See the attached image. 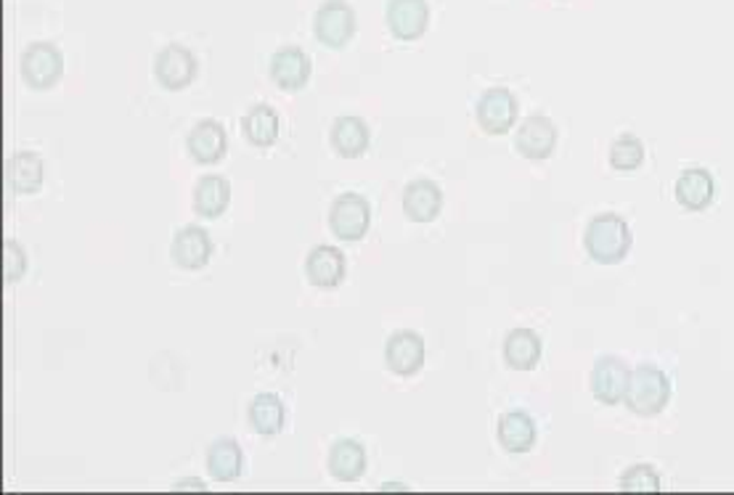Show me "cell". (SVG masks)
Masks as SVG:
<instances>
[{"instance_id": "6da1fadb", "label": "cell", "mask_w": 734, "mask_h": 495, "mask_svg": "<svg viewBox=\"0 0 734 495\" xmlns=\"http://www.w3.org/2000/svg\"><path fill=\"white\" fill-rule=\"evenodd\" d=\"M586 252L592 259L602 265H616L629 255L631 250V228L623 217L612 213H602L592 217L586 226V237H583Z\"/></svg>"}, {"instance_id": "7a4b0ae2", "label": "cell", "mask_w": 734, "mask_h": 495, "mask_svg": "<svg viewBox=\"0 0 734 495\" xmlns=\"http://www.w3.org/2000/svg\"><path fill=\"white\" fill-rule=\"evenodd\" d=\"M668 401H671V382H668V377L660 368L645 364L631 371L623 403L634 414L655 416L668 406Z\"/></svg>"}, {"instance_id": "3957f363", "label": "cell", "mask_w": 734, "mask_h": 495, "mask_svg": "<svg viewBox=\"0 0 734 495\" xmlns=\"http://www.w3.org/2000/svg\"><path fill=\"white\" fill-rule=\"evenodd\" d=\"M358 29L356 11L347 0H324L313 16V35L327 48H345Z\"/></svg>"}, {"instance_id": "277c9868", "label": "cell", "mask_w": 734, "mask_h": 495, "mask_svg": "<svg viewBox=\"0 0 734 495\" xmlns=\"http://www.w3.org/2000/svg\"><path fill=\"white\" fill-rule=\"evenodd\" d=\"M20 72L22 80L33 90L53 88L64 75V53L59 51V46L46 43V40L29 43L22 51Z\"/></svg>"}, {"instance_id": "5b68a950", "label": "cell", "mask_w": 734, "mask_h": 495, "mask_svg": "<svg viewBox=\"0 0 734 495\" xmlns=\"http://www.w3.org/2000/svg\"><path fill=\"white\" fill-rule=\"evenodd\" d=\"M371 204L356 191H345L329 207V228L337 239L360 241L369 233Z\"/></svg>"}, {"instance_id": "8992f818", "label": "cell", "mask_w": 734, "mask_h": 495, "mask_svg": "<svg viewBox=\"0 0 734 495\" xmlns=\"http://www.w3.org/2000/svg\"><path fill=\"white\" fill-rule=\"evenodd\" d=\"M517 114H520V104H517L515 93L509 88H489L478 101V117L480 130L489 136H504L515 128Z\"/></svg>"}, {"instance_id": "52a82bcc", "label": "cell", "mask_w": 734, "mask_h": 495, "mask_svg": "<svg viewBox=\"0 0 734 495\" xmlns=\"http://www.w3.org/2000/svg\"><path fill=\"white\" fill-rule=\"evenodd\" d=\"M197 77V56L180 43H167L154 56V80L165 90H184Z\"/></svg>"}, {"instance_id": "ba28073f", "label": "cell", "mask_w": 734, "mask_h": 495, "mask_svg": "<svg viewBox=\"0 0 734 495\" xmlns=\"http://www.w3.org/2000/svg\"><path fill=\"white\" fill-rule=\"evenodd\" d=\"M313 64L308 59V53L298 46H281L279 51L270 56L268 64V75L274 80V86H279L287 93H298L308 86L311 80Z\"/></svg>"}, {"instance_id": "9c48e42d", "label": "cell", "mask_w": 734, "mask_h": 495, "mask_svg": "<svg viewBox=\"0 0 734 495\" xmlns=\"http://www.w3.org/2000/svg\"><path fill=\"white\" fill-rule=\"evenodd\" d=\"M384 22H388V29L393 33L395 40L414 43L427 33L430 5H427V0H390L388 11H384Z\"/></svg>"}, {"instance_id": "30bf717a", "label": "cell", "mask_w": 734, "mask_h": 495, "mask_svg": "<svg viewBox=\"0 0 734 495\" xmlns=\"http://www.w3.org/2000/svg\"><path fill=\"white\" fill-rule=\"evenodd\" d=\"M384 360L395 377H417L425 366V340L417 331H395L384 345Z\"/></svg>"}, {"instance_id": "8fae6325", "label": "cell", "mask_w": 734, "mask_h": 495, "mask_svg": "<svg viewBox=\"0 0 734 495\" xmlns=\"http://www.w3.org/2000/svg\"><path fill=\"white\" fill-rule=\"evenodd\" d=\"M557 147V128L549 117L544 114H531L522 119L520 130L515 136V149L520 151L526 160L541 162L549 160L552 151Z\"/></svg>"}, {"instance_id": "7c38bea8", "label": "cell", "mask_w": 734, "mask_h": 495, "mask_svg": "<svg viewBox=\"0 0 734 495\" xmlns=\"http://www.w3.org/2000/svg\"><path fill=\"white\" fill-rule=\"evenodd\" d=\"M186 149L197 165H218L228 151L226 128L218 119H200L186 136Z\"/></svg>"}, {"instance_id": "4fadbf2b", "label": "cell", "mask_w": 734, "mask_h": 495, "mask_svg": "<svg viewBox=\"0 0 734 495\" xmlns=\"http://www.w3.org/2000/svg\"><path fill=\"white\" fill-rule=\"evenodd\" d=\"M170 257L178 268L202 270L213 257V241L202 226H184L173 237Z\"/></svg>"}, {"instance_id": "5bb4252c", "label": "cell", "mask_w": 734, "mask_h": 495, "mask_svg": "<svg viewBox=\"0 0 734 495\" xmlns=\"http://www.w3.org/2000/svg\"><path fill=\"white\" fill-rule=\"evenodd\" d=\"M629 379L631 371L621 358H612V355L599 358L592 371V395L599 403H605V406H616V403H621L625 397Z\"/></svg>"}, {"instance_id": "9a60e30c", "label": "cell", "mask_w": 734, "mask_h": 495, "mask_svg": "<svg viewBox=\"0 0 734 495\" xmlns=\"http://www.w3.org/2000/svg\"><path fill=\"white\" fill-rule=\"evenodd\" d=\"M345 255L337 246H316L305 259V279L316 289H337L345 281Z\"/></svg>"}, {"instance_id": "2e32d148", "label": "cell", "mask_w": 734, "mask_h": 495, "mask_svg": "<svg viewBox=\"0 0 734 495\" xmlns=\"http://www.w3.org/2000/svg\"><path fill=\"white\" fill-rule=\"evenodd\" d=\"M403 213L408 220L414 223H432L443 207V191L441 186L432 183V180H412V183L403 189Z\"/></svg>"}, {"instance_id": "e0dca14e", "label": "cell", "mask_w": 734, "mask_h": 495, "mask_svg": "<svg viewBox=\"0 0 734 495\" xmlns=\"http://www.w3.org/2000/svg\"><path fill=\"white\" fill-rule=\"evenodd\" d=\"M371 141L369 125L360 117H337L329 132V143L342 160H358L366 154Z\"/></svg>"}, {"instance_id": "ac0fdd59", "label": "cell", "mask_w": 734, "mask_h": 495, "mask_svg": "<svg viewBox=\"0 0 734 495\" xmlns=\"http://www.w3.org/2000/svg\"><path fill=\"white\" fill-rule=\"evenodd\" d=\"M366 448L358 440H337L329 450L327 467L337 482H358L366 472Z\"/></svg>"}, {"instance_id": "d6986e66", "label": "cell", "mask_w": 734, "mask_h": 495, "mask_svg": "<svg viewBox=\"0 0 734 495\" xmlns=\"http://www.w3.org/2000/svg\"><path fill=\"white\" fill-rule=\"evenodd\" d=\"M5 183L16 194H38L43 186V160L35 151H16L5 162Z\"/></svg>"}, {"instance_id": "ffe728a7", "label": "cell", "mask_w": 734, "mask_h": 495, "mask_svg": "<svg viewBox=\"0 0 734 495\" xmlns=\"http://www.w3.org/2000/svg\"><path fill=\"white\" fill-rule=\"evenodd\" d=\"M231 204V183L223 175H204L197 180L191 207L200 217H220Z\"/></svg>"}, {"instance_id": "44dd1931", "label": "cell", "mask_w": 734, "mask_h": 495, "mask_svg": "<svg viewBox=\"0 0 734 495\" xmlns=\"http://www.w3.org/2000/svg\"><path fill=\"white\" fill-rule=\"evenodd\" d=\"M713 196H716V183H713L711 173L703 170V167L684 170L682 178L676 180V202L682 204L684 210H689V213H700V210H706L708 204L713 202Z\"/></svg>"}, {"instance_id": "7402d4cb", "label": "cell", "mask_w": 734, "mask_h": 495, "mask_svg": "<svg viewBox=\"0 0 734 495\" xmlns=\"http://www.w3.org/2000/svg\"><path fill=\"white\" fill-rule=\"evenodd\" d=\"M246 419H250L252 430L263 437H274L284 430V403L274 392H261L252 397L250 408H246Z\"/></svg>"}, {"instance_id": "603a6c76", "label": "cell", "mask_w": 734, "mask_h": 495, "mask_svg": "<svg viewBox=\"0 0 734 495\" xmlns=\"http://www.w3.org/2000/svg\"><path fill=\"white\" fill-rule=\"evenodd\" d=\"M244 453L237 440H215L207 448V474L215 482H233L242 477Z\"/></svg>"}, {"instance_id": "cb8c5ba5", "label": "cell", "mask_w": 734, "mask_h": 495, "mask_svg": "<svg viewBox=\"0 0 734 495\" xmlns=\"http://www.w3.org/2000/svg\"><path fill=\"white\" fill-rule=\"evenodd\" d=\"M242 136L255 149H268L279 141V114L274 106L255 104L242 117Z\"/></svg>"}, {"instance_id": "d4e9b609", "label": "cell", "mask_w": 734, "mask_h": 495, "mask_svg": "<svg viewBox=\"0 0 734 495\" xmlns=\"http://www.w3.org/2000/svg\"><path fill=\"white\" fill-rule=\"evenodd\" d=\"M541 340L531 329H515L509 331L504 340V360L515 371H531L541 360Z\"/></svg>"}, {"instance_id": "484cf974", "label": "cell", "mask_w": 734, "mask_h": 495, "mask_svg": "<svg viewBox=\"0 0 734 495\" xmlns=\"http://www.w3.org/2000/svg\"><path fill=\"white\" fill-rule=\"evenodd\" d=\"M498 443L509 453H528L535 445V424L522 410H509L498 419Z\"/></svg>"}, {"instance_id": "4316f807", "label": "cell", "mask_w": 734, "mask_h": 495, "mask_svg": "<svg viewBox=\"0 0 734 495\" xmlns=\"http://www.w3.org/2000/svg\"><path fill=\"white\" fill-rule=\"evenodd\" d=\"M645 162V147H642L640 138L634 136H621L612 141L610 147V165L618 173H631L636 167H642Z\"/></svg>"}, {"instance_id": "83f0119b", "label": "cell", "mask_w": 734, "mask_h": 495, "mask_svg": "<svg viewBox=\"0 0 734 495\" xmlns=\"http://www.w3.org/2000/svg\"><path fill=\"white\" fill-rule=\"evenodd\" d=\"M621 491H634V493H655L660 491V477L655 474L653 467L647 464H636L629 472L621 477Z\"/></svg>"}, {"instance_id": "f1b7e54d", "label": "cell", "mask_w": 734, "mask_h": 495, "mask_svg": "<svg viewBox=\"0 0 734 495\" xmlns=\"http://www.w3.org/2000/svg\"><path fill=\"white\" fill-rule=\"evenodd\" d=\"M27 270V255H24L22 244L14 239L3 241V279L9 283L20 281Z\"/></svg>"}, {"instance_id": "f546056e", "label": "cell", "mask_w": 734, "mask_h": 495, "mask_svg": "<svg viewBox=\"0 0 734 495\" xmlns=\"http://www.w3.org/2000/svg\"><path fill=\"white\" fill-rule=\"evenodd\" d=\"M173 491H204V482L197 480V477H189V480H178Z\"/></svg>"}, {"instance_id": "4dcf8cb0", "label": "cell", "mask_w": 734, "mask_h": 495, "mask_svg": "<svg viewBox=\"0 0 734 495\" xmlns=\"http://www.w3.org/2000/svg\"><path fill=\"white\" fill-rule=\"evenodd\" d=\"M382 491H406V485H401V482H384Z\"/></svg>"}]
</instances>
